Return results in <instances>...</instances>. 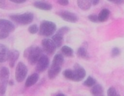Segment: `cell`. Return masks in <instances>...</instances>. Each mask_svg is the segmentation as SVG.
I'll return each instance as SVG.
<instances>
[{
	"mask_svg": "<svg viewBox=\"0 0 124 96\" xmlns=\"http://www.w3.org/2000/svg\"><path fill=\"white\" fill-rule=\"evenodd\" d=\"M9 35V32L4 30H0V40L7 38Z\"/></svg>",
	"mask_w": 124,
	"mask_h": 96,
	"instance_id": "4316f807",
	"label": "cell"
},
{
	"mask_svg": "<svg viewBox=\"0 0 124 96\" xmlns=\"http://www.w3.org/2000/svg\"><path fill=\"white\" fill-rule=\"evenodd\" d=\"M19 56H20V53H19L18 51H17V50L9 51L8 60L9 62V66H10V67H14L16 61L19 58Z\"/></svg>",
	"mask_w": 124,
	"mask_h": 96,
	"instance_id": "7c38bea8",
	"label": "cell"
},
{
	"mask_svg": "<svg viewBox=\"0 0 124 96\" xmlns=\"http://www.w3.org/2000/svg\"><path fill=\"white\" fill-rule=\"evenodd\" d=\"M56 25L50 21H43L39 27V33L44 36H50L56 31Z\"/></svg>",
	"mask_w": 124,
	"mask_h": 96,
	"instance_id": "7a4b0ae2",
	"label": "cell"
},
{
	"mask_svg": "<svg viewBox=\"0 0 124 96\" xmlns=\"http://www.w3.org/2000/svg\"><path fill=\"white\" fill-rule=\"evenodd\" d=\"M117 95H118V93H117L116 90V88H115L111 87V88H110L108 89V96H117Z\"/></svg>",
	"mask_w": 124,
	"mask_h": 96,
	"instance_id": "83f0119b",
	"label": "cell"
},
{
	"mask_svg": "<svg viewBox=\"0 0 124 96\" xmlns=\"http://www.w3.org/2000/svg\"><path fill=\"white\" fill-rule=\"evenodd\" d=\"M28 31L31 34H35L39 31V27H38V26L36 25H32L31 26L29 27Z\"/></svg>",
	"mask_w": 124,
	"mask_h": 96,
	"instance_id": "d4e9b609",
	"label": "cell"
},
{
	"mask_svg": "<svg viewBox=\"0 0 124 96\" xmlns=\"http://www.w3.org/2000/svg\"><path fill=\"white\" fill-rule=\"evenodd\" d=\"M92 1V4H94V5H97L98 4V3L100 2V0H91Z\"/></svg>",
	"mask_w": 124,
	"mask_h": 96,
	"instance_id": "e575fe53",
	"label": "cell"
},
{
	"mask_svg": "<svg viewBox=\"0 0 124 96\" xmlns=\"http://www.w3.org/2000/svg\"><path fill=\"white\" fill-rule=\"evenodd\" d=\"M41 44H42L43 49L49 54H52L55 51L56 48H57V46H56L55 43H54V41H52V39L45 38L42 41Z\"/></svg>",
	"mask_w": 124,
	"mask_h": 96,
	"instance_id": "52a82bcc",
	"label": "cell"
},
{
	"mask_svg": "<svg viewBox=\"0 0 124 96\" xmlns=\"http://www.w3.org/2000/svg\"><path fill=\"white\" fill-rule=\"evenodd\" d=\"M64 62V57L62 54H56L53 59V62H52V64H57V65H59V66H61L62 65Z\"/></svg>",
	"mask_w": 124,
	"mask_h": 96,
	"instance_id": "ffe728a7",
	"label": "cell"
},
{
	"mask_svg": "<svg viewBox=\"0 0 124 96\" xmlns=\"http://www.w3.org/2000/svg\"><path fill=\"white\" fill-rule=\"evenodd\" d=\"M57 2L62 6H66L69 4V0H57Z\"/></svg>",
	"mask_w": 124,
	"mask_h": 96,
	"instance_id": "4dcf8cb0",
	"label": "cell"
},
{
	"mask_svg": "<svg viewBox=\"0 0 124 96\" xmlns=\"http://www.w3.org/2000/svg\"><path fill=\"white\" fill-rule=\"evenodd\" d=\"M9 1H11L14 3H16V4H21V3L25 2L26 0H9Z\"/></svg>",
	"mask_w": 124,
	"mask_h": 96,
	"instance_id": "836d02e7",
	"label": "cell"
},
{
	"mask_svg": "<svg viewBox=\"0 0 124 96\" xmlns=\"http://www.w3.org/2000/svg\"><path fill=\"white\" fill-rule=\"evenodd\" d=\"M41 55L42 50L39 46H31L27 48L25 51V56L28 58L29 63L32 65L36 64Z\"/></svg>",
	"mask_w": 124,
	"mask_h": 96,
	"instance_id": "6da1fadb",
	"label": "cell"
},
{
	"mask_svg": "<svg viewBox=\"0 0 124 96\" xmlns=\"http://www.w3.org/2000/svg\"><path fill=\"white\" fill-rule=\"evenodd\" d=\"M0 30H4L12 33L15 30V25L11 21L4 19H0Z\"/></svg>",
	"mask_w": 124,
	"mask_h": 96,
	"instance_id": "30bf717a",
	"label": "cell"
},
{
	"mask_svg": "<svg viewBox=\"0 0 124 96\" xmlns=\"http://www.w3.org/2000/svg\"><path fill=\"white\" fill-rule=\"evenodd\" d=\"M121 54V51L118 48H113L112 50V56H117Z\"/></svg>",
	"mask_w": 124,
	"mask_h": 96,
	"instance_id": "f546056e",
	"label": "cell"
},
{
	"mask_svg": "<svg viewBox=\"0 0 124 96\" xmlns=\"http://www.w3.org/2000/svg\"><path fill=\"white\" fill-rule=\"evenodd\" d=\"M63 36L62 35H60L59 33H56L54 35L52 36V41L55 43L57 47H60L63 43Z\"/></svg>",
	"mask_w": 124,
	"mask_h": 96,
	"instance_id": "ac0fdd59",
	"label": "cell"
},
{
	"mask_svg": "<svg viewBox=\"0 0 124 96\" xmlns=\"http://www.w3.org/2000/svg\"><path fill=\"white\" fill-rule=\"evenodd\" d=\"M63 75L65 78L73 80L74 79V72L73 70H70V69H66L63 72Z\"/></svg>",
	"mask_w": 124,
	"mask_h": 96,
	"instance_id": "603a6c76",
	"label": "cell"
},
{
	"mask_svg": "<svg viewBox=\"0 0 124 96\" xmlns=\"http://www.w3.org/2000/svg\"><path fill=\"white\" fill-rule=\"evenodd\" d=\"M77 4H78V6L79 7V8L84 11L89 9L92 4L91 0H78Z\"/></svg>",
	"mask_w": 124,
	"mask_h": 96,
	"instance_id": "9a60e30c",
	"label": "cell"
},
{
	"mask_svg": "<svg viewBox=\"0 0 124 96\" xmlns=\"http://www.w3.org/2000/svg\"><path fill=\"white\" fill-rule=\"evenodd\" d=\"M60 71H61V66L52 64L48 71V77H49V79L52 80L57 76V75L60 72Z\"/></svg>",
	"mask_w": 124,
	"mask_h": 96,
	"instance_id": "8fae6325",
	"label": "cell"
},
{
	"mask_svg": "<svg viewBox=\"0 0 124 96\" xmlns=\"http://www.w3.org/2000/svg\"><path fill=\"white\" fill-rule=\"evenodd\" d=\"M70 31V28L69 27H61L60 29H59L58 30H57V33H59V34H60V35H64L65 34H66L67 33H68Z\"/></svg>",
	"mask_w": 124,
	"mask_h": 96,
	"instance_id": "484cf974",
	"label": "cell"
},
{
	"mask_svg": "<svg viewBox=\"0 0 124 96\" xmlns=\"http://www.w3.org/2000/svg\"><path fill=\"white\" fill-rule=\"evenodd\" d=\"M77 54L79 57L86 59H89V56L87 53V51L84 47H80L77 51Z\"/></svg>",
	"mask_w": 124,
	"mask_h": 96,
	"instance_id": "44dd1931",
	"label": "cell"
},
{
	"mask_svg": "<svg viewBox=\"0 0 124 96\" xmlns=\"http://www.w3.org/2000/svg\"><path fill=\"white\" fill-rule=\"evenodd\" d=\"M9 84L10 85H13V81H10V82H9Z\"/></svg>",
	"mask_w": 124,
	"mask_h": 96,
	"instance_id": "d590c367",
	"label": "cell"
},
{
	"mask_svg": "<svg viewBox=\"0 0 124 96\" xmlns=\"http://www.w3.org/2000/svg\"><path fill=\"white\" fill-rule=\"evenodd\" d=\"M9 69L4 67L0 70V93L4 95L7 90V86L9 82Z\"/></svg>",
	"mask_w": 124,
	"mask_h": 96,
	"instance_id": "277c9868",
	"label": "cell"
},
{
	"mask_svg": "<svg viewBox=\"0 0 124 96\" xmlns=\"http://www.w3.org/2000/svg\"><path fill=\"white\" fill-rule=\"evenodd\" d=\"M6 7V1L5 0H0V8L4 9Z\"/></svg>",
	"mask_w": 124,
	"mask_h": 96,
	"instance_id": "1f68e13d",
	"label": "cell"
},
{
	"mask_svg": "<svg viewBox=\"0 0 124 96\" xmlns=\"http://www.w3.org/2000/svg\"><path fill=\"white\" fill-rule=\"evenodd\" d=\"M10 19L17 23L21 25H28L33 20V14L31 12H26L22 14H12Z\"/></svg>",
	"mask_w": 124,
	"mask_h": 96,
	"instance_id": "3957f363",
	"label": "cell"
},
{
	"mask_svg": "<svg viewBox=\"0 0 124 96\" xmlns=\"http://www.w3.org/2000/svg\"><path fill=\"white\" fill-rule=\"evenodd\" d=\"M60 16L65 21L69 22H76L78 21V17L75 13L68 12V11H63L60 13Z\"/></svg>",
	"mask_w": 124,
	"mask_h": 96,
	"instance_id": "9c48e42d",
	"label": "cell"
},
{
	"mask_svg": "<svg viewBox=\"0 0 124 96\" xmlns=\"http://www.w3.org/2000/svg\"><path fill=\"white\" fill-rule=\"evenodd\" d=\"M103 88L100 85H94L91 90V93L94 96H101L103 94Z\"/></svg>",
	"mask_w": 124,
	"mask_h": 96,
	"instance_id": "d6986e66",
	"label": "cell"
},
{
	"mask_svg": "<svg viewBox=\"0 0 124 96\" xmlns=\"http://www.w3.org/2000/svg\"><path fill=\"white\" fill-rule=\"evenodd\" d=\"M33 5H34L35 7H36L38 9H42V10H50L52 8L51 4H49L48 3H46V2L40 1H36L33 4Z\"/></svg>",
	"mask_w": 124,
	"mask_h": 96,
	"instance_id": "2e32d148",
	"label": "cell"
},
{
	"mask_svg": "<svg viewBox=\"0 0 124 96\" xmlns=\"http://www.w3.org/2000/svg\"><path fill=\"white\" fill-rule=\"evenodd\" d=\"M9 51L3 44H0V63H3L8 60Z\"/></svg>",
	"mask_w": 124,
	"mask_h": 96,
	"instance_id": "4fadbf2b",
	"label": "cell"
},
{
	"mask_svg": "<svg viewBox=\"0 0 124 96\" xmlns=\"http://www.w3.org/2000/svg\"><path fill=\"white\" fill-rule=\"evenodd\" d=\"M108 1H109L110 2H113V3H115V4H121L124 1V0H108Z\"/></svg>",
	"mask_w": 124,
	"mask_h": 96,
	"instance_id": "d6a6232c",
	"label": "cell"
},
{
	"mask_svg": "<svg viewBox=\"0 0 124 96\" xmlns=\"http://www.w3.org/2000/svg\"><path fill=\"white\" fill-rule=\"evenodd\" d=\"M61 51H62V53L66 56L70 57V56H73V51L69 46H62L61 48Z\"/></svg>",
	"mask_w": 124,
	"mask_h": 96,
	"instance_id": "7402d4cb",
	"label": "cell"
},
{
	"mask_svg": "<svg viewBox=\"0 0 124 96\" xmlns=\"http://www.w3.org/2000/svg\"><path fill=\"white\" fill-rule=\"evenodd\" d=\"M110 10L108 9H103L99 14L98 15V19L100 22H105L108 18L109 17L110 15Z\"/></svg>",
	"mask_w": 124,
	"mask_h": 96,
	"instance_id": "e0dca14e",
	"label": "cell"
},
{
	"mask_svg": "<svg viewBox=\"0 0 124 96\" xmlns=\"http://www.w3.org/2000/svg\"><path fill=\"white\" fill-rule=\"evenodd\" d=\"M73 72H74L73 81H76V82L81 81L85 77V76H86V71H85V69L81 66H80L78 64H76L74 65Z\"/></svg>",
	"mask_w": 124,
	"mask_h": 96,
	"instance_id": "ba28073f",
	"label": "cell"
},
{
	"mask_svg": "<svg viewBox=\"0 0 124 96\" xmlns=\"http://www.w3.org/2000/svg\"><path fill=\"white\" fill-rule=\"evenodd\" d=\"M89 19L93 22H100L99 21V19H98V16L96 15V14H90L89 16Z\"/></svg>",
	"mask_w": 124,
	"mask_h": 96,
	"instance_id": "f1b7e54d",
	"label": "cell"
},
{
	"mask_svg": "<svg viewBox=\"0 0 124 96\" xmlns=\"http://www.w3.org/2000/svg\"><path fill=\"white\" fill-rule=\"evenodd\" d=\"M28 73V68L23 62H19L15 70V79L17 82H22L26 77Z\"/></svg>",
	"mask_w": 124,
	"mask_h": 96,
	"instance_id": "5b68a950",
	"label": "cell"
},
{
	"mask_svg": "<svg viewBox=\"0 0 124 96\" xmlns=\"http://www.w3.org/2000/svg\"><path fill=\"white\" fill-rule=\"evenodd\" d=\"M39 75L37 73H34L33 75H31V76H29L25 82V87L28 88V87H31L33 85H35L37 81L39 80Z\"/></svg>",
	"mask_w": 124,
	"mask_h": 96,
	"instance_id": "5bb4252c",
	"label": "cell"
},
{
	"mask_svg": "<svg viewBox=\"0 0 124 96\" xmlns=\"http://www.w3.org/2000/svg\"><path fill=\"white\" fill-rule=\"evenodd\" d=\"M96 84V80L92 77H89L84 82V85L86 87H92Z\"/></svg>",
	"mask_w": 124,
	"mask_h": 96,
	"instance_id": "cb8c5ba5",
	"label": "cell"
},
{
	"mask_svg": "<svg viewBox=\"0 0 124 96\" xmlns=\"http://www.w3.org/2000/svg\"><path fill=\"white\" fill-rule=\"evenodd\" d=\"M49 60L45 55H41L38 62H36V70L39 72H44L49 67Z\"/></svg>",
	"mask_w": 124,
	"mask_h": 96,
	"instance_id": "8992f818",
	"label": "cell"
}]
</instances>
